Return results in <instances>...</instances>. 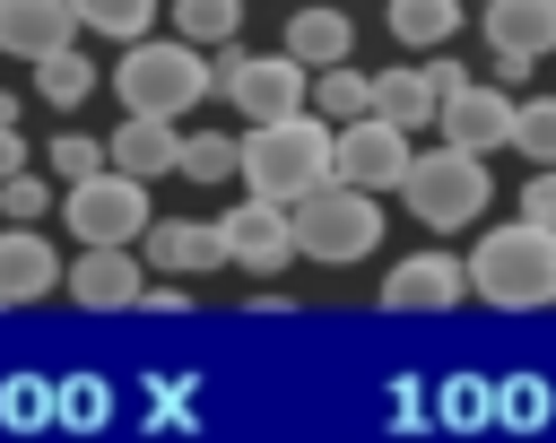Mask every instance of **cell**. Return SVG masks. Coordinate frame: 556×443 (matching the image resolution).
<instances>
[{"label":"cell","instance_id":"cell-1","mask_svg":"<svg viewBox=\"0 0 556 443\" xmlns=\"http://www.w3.org/2000/svg\"><path fill=\"white\" fill-rule=\"evenodd\" d=\"M235 174H243V191H261V200H304L313 182H330V122L313 113V104H295V113H278V122H252L243 139H235Z\"/></svg>","mask_w":556,"mask_h":443},{"label":"cell","instance_id":"cell-2","mask_svg":"<svg viewBox=\"0 0 556 443\" xmlns=\"http://www.w3.org/2000/svg\"><path fill=\"white\" fill-rule=\"evenodd\" d=\"M460 269H469V295H486L495 313H539L556 304V226L539 217L486 226L478 252H460Z\"/></svg>","mask_w":556,"mask_h":443},{"label":"cell","instance_id":"cell-3","mask_svg":"<svg viewBox=\"0 0 556 443\" xmlns=\"http://www.w3.org/2000/svg\"><path fill=\"white\" fill-rule=\"evenodd\" d=\"M287 235H295V261L356 269L365 252H382V191H356V182L330 174L304 200H287Z\"/></svg>","mask_w":556,"mask_h":443},{"label":"cell","instance_id":"cell-4","mask_svg":"<svg viewBox=\"0 0 556 443\" xmlns=\"http://www.w3.org/2000/svg\"><path fill=\"white\" fill-rule=\"evenodd\" d=\"M400 200H408V217H417V226L460 235V226H478V217H486L495 174H486V156H469V148H452V139H443V148H417V156H408Z\"/></svg>","mask_w":556,"mask_h":443},{"label":"cell","instance_id":"cell-5","mask_svg":"<svg viewBox=\"0 0 556 443\" xmlns=\"http://www.w3.org/2000/svg\"><path fill=\"white\" fill-rule=\"evenodd\" d=\"M217 78H208V52L200 43H182V35H165V43H148V35H130V52L113 61V96H122V113H191L200 96H208Z\"/></svg>","mask_w":556,"mask_h":443},{"label":"cell","instance_id":"cell-6","mask_svg":"<svg viewBox=\"0 0 556 443\" xmlns=\"http://www.w3.org/2000/svg\"><path fill=\"white\" fill-rule=\"evenodd\" d=\"M208 78L226 87V104H235V113L278 122V113H295V104H304V78H313V69H304L295 52H243V43H217Z\"/></svg>","mask_w":556,"mask_h":443},{"label":"cell","instance_id":"cell-7","mask_svg":"<svg viewBox=\"0 0 556 443\" xmlns=\"http://www.w3.org/2000/svg\"><path fill=\"white\" fill-rule=\"evenodd\" d=\"M61 217H70L78 243H139V226H148V182L122 174V165H96V174L70 182Z\"/></svg>","mask_w":556,"mask_h":443},{"label":"cell","instance_id":"cell-8","mask_svg":"<svg viewBox=\"0 0 556 443\" xmlns=\"http://www.w3.org/2000/svg\"><path fill=\"white\" fill-rule=\"evenodd\" d=\"M408 130L400 122H382V113H356V122H330V174L339 182H356V191H400V174H408Z\"/></svg>","mask_w":556,"mask_h":443},{"label":"cell","instance_id":"cell-9","mask_svg":"<svg viewBox=\"0 0 556 443\" xmlns=\"http://www.w3.org/2000/svg\"><path fill=\"white\" fill-rule=\"evenodd\" d=\"M217 243H226V261H235V269H252V278H278V269L295 261L287 208H278V200H261V191H243V200L217 217Z\"/></svg>","mask_w":556,"mask_h":443},{"label":"cell","instance_id":"cell-10","mask_svg":"<svg viewBox=\"0 0 556 443\" xmlns=\"http://www.w3.org/2000/svg\"><path fill=\"white\" fill-rule=\"evenodd\" d=\"M434 130H443L452 148H469V156H495L504 130H513V87H495V78H460V87L434 104Z\"/></svg>","mask_w":556,"mask_h":443},{"label":"cell","instance_id":"cell-11","mask_svg":"<svg viewBox=\"0 0 556 443\" xmlns=\"http://www.w3.org/2000/svg\"><path fill=\"white\" fill-rule=\"evenodd\" d=\"M61 287H70L87 313H122V304H139L148 261H139V243H78V261L61 269Z\"/></svg>","mask_w":556,"mask_h":443},{"label":"cell","instance_id":"cell-12","mask_svg":"<svg viewBox=\"0 0 556 443\" xmlns=\"http://www.w3.org/2000/svg\"><path fill=\"white\" fill-rule=\"evenodd\" d=\"M139 261H148V269H165V278H200V269H226L217 217H148V226H139Z\"/></svg>","mask_w":556,"mask_h":443},{"label":"cell","instance_id":"cell-13","mask_svg":"<svg viewBox=\"0 0 556 443\" xmlns=\"http://www.w3.org/2000/svg\"><path fill=\"white\" fill-rule=\"evenodd\" d=\"M460 295H469L460 252H408V261H391V278H382V304H391V313H452Z\"/></svg>","mask_w":556,"mask_h":443},{"label":"cell","instance_id":"cell-14","mask_svg":"<svg viewBox=\"0 0 556 443\" xmlns=\"http://www.w3.org/2000/svg\"><path fill=\"white\" fill-rule=\"evenodd\" d=\"M61 287V252L43 226H0V304H43Z\"/></svg>","mask_w":556,"mask_h":443},{"label":"cell","instance_id":"cell-15","mask_svg":"<svg viewBox=\"0 0 556 443\" xmlns=\"http://www.w3.org/2000/svg\"><path fill=\"white\" fill-rule=\"evenodd\" d=\"M61 43H78L70 0H0V52H9V61H43V52H61Z\"/></svg>","mask_w":556,"mask_h":443},{"label":"cell","instance_id":"cell-16","mask_svg":"<svg viewBox=\"0 0 556 443\" xmlns=\"http://www.w3.org/2000/svg\"><path fill=\"white\" fill-rule=\"evenodd\" d=\"M174 148H182V130H174L165 113H122V130L104 139V165L156 182V174H174Z\"/></svg>","mask_w":556,"mask_h":443},{"label":"cell","instance_id":"cell-17","mask_svg":"<svg viewBox=\"0 0 556 443\" xmlns=\"http://www.w3.org/2000/svg\"><path fill=\"white\" fill-rule=\"evenodd\" d=\"M478 9H486V43L495 52H521V61L556 52V0H478Z\"/></svg>","mask_w":556,"mask_h":443},{"label":"cell","instance_id":"cell-18","mask_svg":"<svg viewBox=\"0 0 556 443\" xmlns=\"http://www.w3.org/2000/svg\"><path fill=\"white\" fill-rule=\"evenodd\" d=\"M348 43H356L348 9H295V17H287V43H278V52H295L304 69H330V61H348Z\"/></svg>","mask_w":556,"mask_h":443},{"label":"cell","instance_id":"cell-19","mask_svg":"<svg viewBox=\"0 0 556 443\" xmlns=\"http://www.w3.org/2000/svg\"><path fill=\"white\" fill-rule=\"evenodd\" d=\"M304 104H313L321 122H356V113H374V78L348 69V61H330V69L304 78Z\"/></svg>","mask_w":556,"mask_h":443},{"label":"cell","instance_id":"cell-20","mask_svg":"<svg viewBox=\"0 0 556 443\" xmlns=\"http://www.w3.org/2000/svg\"><path fill=\"white\" fill-rule=\"evenodd\" d=\"M374 113L400 122V130H426V122H434V87H426V69H417V61L382 69V78H374Z\"/></svg>","mask_w":556,"mask_h":443},{"label":"cell","instance_id":"cell-21","mask_svg":"<svg viewBox=\"0 0 556 443\" xmlns=\"http://www.w3.org/2000/svg\"><path fill=\"white\" fill-rule=\"evenodd\" d=\"M391 35L408 52H434V43L460 35V0H391Z\"/></svg>","mask_w":556,"mask_h":443},{"label":"cell","instance_id":"cell-22","mask_svg":"<svg viewBox=\"0 0 556 443\" xmlns=\"http://www.w3.org/2000/svg\"><path fill=\"white\" fill-rule=\"evenodd\" d=\"M87 87H96V61H87L78 43H61V52L35 61V96H43V104H87Z\"/></svg>","mask_w":556,"mask_h":443},{"label":"cell","instance_id":"cell-23","mask_svg":"<svg viewBox=\"0 0 556 443\" xmlns=\"http://www.w3.org/2000/svg\"><path fill=\"white\" fill-rule=\"evenodd\" d=\"M174 35L182 43H235L243 35V0H174Z\"/></svg>","mask_w":556,"mask_h":443},{"label":"cell","instance_id":"cell-24","mask_svg":"<svg viewBox=\"0 0 556 443\" xmlns=\"http://www.w3.org/2000/svg\"><path fill=\"white\" fill-rule=\"evenodd\" d=\"M504 148H521L530 165H556V96H513V130Z\"/></svg>","mask_w":556,"mask_h":443},{"label":"cell","instance_id":"cell-25","mask_svg":"<svg viewBox=\"0 0 556 443\" xmlns=\"http://www.w3.org/2000/svg\"><path fill=\"white\" fill-rule=\"evenodd\" d=\"M70 17L87 35H104V43H130V35L156 26V0H70Z\"/></svg>","mask_w":556,"mask_h":443},{"label":"cell","instance_id":"cell-26","mask_svg":"<svg viewBox=\"0 0 556 443\" xmlns=\"http://www.w3.org/2000/svg\"><path fill=\"white\" fill-rule=\"evenodd\" d=\"M174 174H182V182H235V139H226V130L182 139V148H174Z\"/></svg>","mask_w":556,"mask_h":443},{"label":"cell","instance_id":"cell-27","mask_svg":"<svg viewBox=\"0 0 556 443\" xmlns=\"http://www.w3.org/2000/svg\"><path fill=\"white\" fill-rule=\"evenodd\" d=\"M0 208H9V226H43V208H52V182H35V165H17V174L0 182Z\"/></svg>","mask_w":556,"mask_h":443},{"label":"cell","instance_id":"cell-28","mask_svg":"<svg viewBox=\"0 0 556 443\" xmlns=\"http://www.w3.org/2000/svg\"><path fill=\"white\" fill-rule=\"evenodd\" d=\"M96 165H104V139H87V130H61V139H52V174H61V182H78V174H96Z\"/></svg>","mask_w":556,"mask_h":443},{"label":"cell","instance_id":"cell-29","mask_svg":"<svg viewBox=\"0 0 556 443\" xmlns=\"http://www.w3.org/2000/svg\"><path fill=\"white\" fill-rule=\"evenodd\" d=\"M521 217L556 226V165H530V182H521Z\"/></svg>","mask_w":556,"mask_h":443},{"label":"cell","instance_id":"cell-30","mask_svg":"<svg viewBox=\"0 0 556 443\" xmlns=\"http://www.w3.org/2000/svg\"><path fill=\"white\" fill-rule=\"evenodd\" d=\"M139 304H148V313H182V287H174V278H156V287H139Z\"/></svg>","mask_w":556,"mask_h":443},{"label":"cell","instance_id":"cell-31","mask_svg":"<svg viewBox=\"0 0 556 443\" xmlns=\"http://www.w3.org/2000/svg\"><path fill=\"white\" fill-rule=\"evenodd\" d=\"M26 165V139H17V122H0V182Z\"/></svg>","mask_w":556,"mask_h":443},{"label":"cell","instance_id":"cell-32","mask_svg":"<svg viewBox=\"0 0 556 443\" xmlns=\"http://www.w3.org/2000/svg\"><path fill=\"white\" fill-rule=\"evenodd\" d=\"M17 113H26V104H17V96H9V87H0V122H17Z\"/></svg>","mask_w":556,"mask_h":443}]
</instances>
